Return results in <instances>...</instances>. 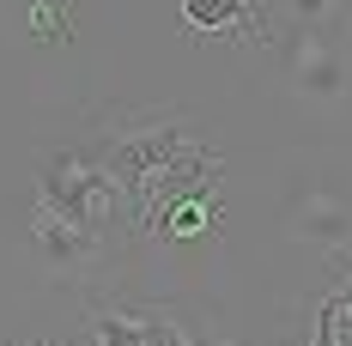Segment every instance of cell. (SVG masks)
Wrapping results in <instances>:
<instances>
[{
    "mask_svg": "<svg viewBox=\"0 0 352 346\" xmlns=\"http://www.w3.org/2000/svg\"><path fill=\"white\" fill-rule=\"evenodd\" d=\"M182 146H188L182 116L146 122V128H98L91 140H79V152L116 182V201H134V219L146 213V182L164 171Z\"/></svg>",
    "mask_w": 352,
    "mask_h": 346,
    "instance_id": "1",
    "label": "cell"
},
{
    "mask_svg": "<svg viewBox=\"0 0 352 346\" xmlns=\"http://www.w3.org/2000/svg\"><path fill=\"white\" fill-rule=\"evenodd\" d=\"M109 201H116V182H109L79 146L43 158V171H36V213H55L61 225L98 237V219H104Z\"/></svg>",
    "mask_w": 352,
    "mask_h": 346,
    "instance_id": "2",
    "label": "cell"
},
{
    "mask_svg": "<svg viewBox=\"0 0 352 346\" xmlns=\"http://www.w3.org/2000/svg\"><path fill=\"white\" fill-rule=\"evenodd\" d=\"M195 188H219V152L188 140L170 164L146 182V213H140V225H146L158 207H170V201H182V195H195Z\"/></svg>",
    "mask_w": 352,
    "mask_h": 346,
    "instance_id": "3",
    "label": "cell"
},
{
    "mask_svg": "<svg viewBox=\"0 0 352 346\" xmlns=\"http://www.w3.org/2000/svg\"><path fill=\"white\" fill-rule=\"evenodd\" d=\"M182 12H188V25H195V31L267 36V25H261V6H249V0H182Z\"/></svg>",
    "mask_w": 352,
    "mask_h": 346,
    "instance_id": "4",
    "label": "cell"
},
{
    "mask_svg": "<svg viewBox=\"0 0 352 346\" xmlns=\"http://www.w3.org/2000/svg\"><path fill=\"white\" fill-rule=\"evenodd\" d=\"M219 201H212V188H195V195H182L170 207H158L146 219V231H158V237H195V231H207Z\"/></svg>",
    "mask_w": 352,
    "mask_h": 346,
    "instance_id": "5",
    "label": "cell"
},
{
    "mask_svg": "<svg viewBox=\"0 0 352 346\" xmlns=\"http://www.w3.org/2000/svg\"><path fill=\"white\" fill-rule=\"evenodd\" d=\"M91 334H98V346H146V316L98 310L91 316Z\"/></svg>",
    "mask_w": 352,
    "mask_h": 346,
    "instance_id": "6",
    "label": "cell"
},
{
    "mask_svg": "<svg viewBox=\"0 0 352 346\" xmlns=\"http://www.w3.org/2000/svg\"><path fill=\"white\" fill-rule=\"evenodd\" d=\"M36 237H43V249H49L55 261H73V255H85V249H91V237H85V231H73V225H61L55 213H36Z\"/></svg>",
    "mask_w": 352,
    "mask_h": 346,
    "instance_id": "7",
    "label": "cell"
},
{
    "mask_svg": "<svg viewBox=\"0 0 352 346\" xmlns=\"http://www.w3.org/2000/svg\"><path fill=\"white\" fill-rule=\"evenodd\" d=\"M146 346H195V340H182V328L164 316H146Z\"/></svg>",
    "mask_w": 352,
    "mask_h": 346,
    "instance_id": "8",
    "label": "cell"
},
{
    "mask_svg": "<svg viewBox=\"0 0 352 346\" xmlns=\"http://www.w3.org/2000/svg\"><path fill=\"white\" fill-rule=\"evenodd\" d=\"M334 298H340V316H352V279L340 285V292H334Z\"/></svg>",
    "mask_w": 352,
    "mask_h": 346,
    "instance_id": "9",
    "label": "cell"
},
{
    "mask_svg": "<svg viewBox=\"0 0 352 346\" xmlns=\"http://www.w3.org/2000/svg\"><path fill=\"white\" fill-rule=\"evenodd\" d=\"M36 346H61V340H36Z\"/></svg>",
    "mask_w": 352,
    "mask_h": 346,
    "instance_id": "10",
    "label": "cell"
}]
</instances>
